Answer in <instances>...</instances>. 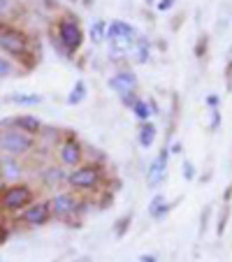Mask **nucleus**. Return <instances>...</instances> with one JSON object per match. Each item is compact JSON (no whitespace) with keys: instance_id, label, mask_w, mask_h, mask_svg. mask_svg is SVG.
<instances>
[{"instance_id":"8","label":"nucleus","mask_w":232,"mask_h":262,"mask_svg":"<svg viewBox=\"0 0 232 262\" xmlns=\"http://www.w3.org/2000/svg\"><path fill=\"white\" fill-rule=\"evenodd\" d=\"M56 156H58V163L65 169H74L84 163V144L79 142L77 135H65L63 139L56 146Z\"/></svg>"},{"instance_id":"32","label":"nucleus","mask_w":232,"mask_h":262,"mask_svg":"<svg viewBox=\"0 0 232 262\" xmlns=\"http://www.w3.org/2000/svg\"><path fill=\"white\" fill-rule=\"evenodd\" d=\"M74 262H91V257H86V255H84V257H79V260H74Z\"/></svg>"},{"instance_id":"26","label":"nucleus","mask_w":232,"mask_h":262,"mask_svg":"<svg viewBox=\"0 0 232 262\" xmlns=\"http://www.w3.org/2000/svg\"><path fill=\"white\" fill-rule=\"evenodd\" d=\"M218 125H221V112L216 109H212V123H209V130H218Z\"/></svg>"},{"instance_id":"19","label":"nucleus","mask_w":232,"mask_h":262,"mask_svg":"<svg viewBox=\"0 0 232 262\" xmlns=\"http://www.w3.org/2000/svg\"><path fill=\"white\" fill-rule=\"evenodd\" d=\"M133 54H135V60H137L139 65H144L149 58H151V45H149L146 37H137V42H135V47H133Z\"/></svg>"},{"instance_id":"11","label":"nucleus","mask_w":232,"mask_h":262,"mask_svg":"<svg viewBox=\"0 0 232 262\" xmlns=\"http://www.w3.org/2000/svg\"><path fill=\"white\" fill-rule=\"evenodd\" d=\"M24 174H26L24 160H21V158H14V156L0 154V179H3V183L24 181Z\"/></svg>"},{"instance_id":"34","label":"nucleus","mask_w":232,"mask_h":262,"mask_svg":"<svg viewBox=\"0 0 232 262\" xmlns=\"http://www.w3.org/2000/svg\"><path fill=\"white\" fill-rule=\"evenodd\" d=\"M0 130H3V125H0Z\"/></svg>"},{"instance_id":"12","label":"nucleus","mask_w":232,"mask_h":262,"mask_svg":"<svg viewBox=\"0 0 232 262\" xmlns=\"http://www.w3.org/2000/svg\"><path fill=\"white\" fill-rule=\"evenodd\" d=\"M68 172L70 169H65L63 165H47L45 169H42L40 179L42 183H45L47 188L56 190V188H63V186H68Z\"/></svg>"},{"instance_id":"9","label":"nucleus","mask_w":232,"mask_h":262,"mask_svg":"<svg viewBox=\"0 0 232 262\" xmlns=\"http://www.w3.org/2000/svg\"><path fill=\"white\" fill-rule=\"evenodd\" d=\"M51 204L49 200H35L30 207H26L21 213H16V221L26 228H42L51 221Z\"/></svg>"},{"instance_id":"16","label":"nucleus","mask_w":232,"mask_h":262,"mask_svg":"<svg viewBox=\"0 0 232 262\" xmlns=\"http://www.w3.org/2000/svg\"><path fill=\"white\" fill-rule=\"evenodd\" d=\"M5 102L16 104V107H37L45 102V95L40 93H10L5 98Z\"/></svg>"},{"instance_id":"28","label":"nucleus","mask_w":232,"mask_h":262,"mask_svg":"<svg viewBox=\"0 0 232 262\" xmlns=\"http://www.w3.org/2000/svg\"><path fill=\"white\" fill-rule=\"evenodd\" d=\"M156 7H158L160 12H167V10H172L174 7V0H158V5Z\"/></svg>"},{"instance_id":"4","label":"nucleus","mask_w":232,"mask_h":262,"mask_svg":"<svg viewBox=\"0 0 232 262\" xmlns=\"http://www.w3.org/2000/svg\"><path fill=\"white\" fill-rule=\"evenodd\" d=\"M35 200H37V193H35L33 183H28V181L5 183V188L0 190V213L16 216L26 207H30Z\"/></svg>"},{"instance_id":"18","label":"nucleus","mask_w":232,"mask_h":262,"mask_svg":"<svg viewBox=\"0 0 232 262\" xmlns=\"http://www.w3.org/2000/svg\"><path fill=\"white\" fill-rule=\"evenodd\" d=\"M86 95H89L86 81H84V79H77V81H74V86H72V91H70V95H68V100H65V102H68L70 107H74V104L84 102Z\"/></svg>"},{"instance_id":"1","label":"nucleus","mask_w":232,"mask_h":262,"mask_svg":"<svg viewBox=\"0 0 232 262\" xmlns=\"http://www.w3.org/2000/svg\"><path fill=\"white\" fill-rule=\"evenodd\" d=\"M0 51L7 58L14 60V63H21L26 70H30L37 63L30 35L24 28L10 24V21H3V19H0Z\"/></svg>"},{"instance_id":"22","label":"nucleus","mask_w":232,"mask_h":262,"mask_svg":"<svg viewBox=\"0 0 232 262\" xmlns=\"http://www.w3.org/2000/svg\"><path fill=\"white\" fill-rule=\"evenodd\" d=\"M16 70H19V65H16L14 60L7 58L5 54H0V81L12 77V74H16Z\"/></svg>"},{"instance_id":"17","label":"nucleus","mask_w":232,"mask_h":262,"mask_svg":"<svg viewBox=\"0 0 232 262\" xmlns=\"http://www.w3.org/2000/svg\"><path fill=\"white\" fill-rule=\"evenodd\" d=\"M170 209H172V204L167 202V198L158 193L151 202H149V216H151L153 221H160V218H165L170 213Z\"/></svg>"},{"instance_id":"5","label":"nucleus","mask_w":232,"mask_h":262,"mask_svg":"<svg viewBox=\"0 0 232 262\" xmlns=\"http://www.w3.org/2000/svg\"><path fill=\"white\" fill-rule=\"evenodd\" d=\"M37 148V137L28 133H21L16 128H3L0 130V154L14 156V158H26L35 154Z\"/></svg>"},{"instance_id":"2","label":"nucleus","mask_w":232,"mask_h":262,"mask_svg":"<svg viewBox=\"0 0 232 262\" xmlns=\"http://www.w3.org/2000/svg\"><path fill=\"white\" fill-rule=\"evenodd\" d=\"M51 45L58 51L60 56L70 58L84 45V28L77 21V16L72 14H63L58 21H56V30L51 33Z\"/></svg>"},{"instance_id":"27","label":"nucleus","mask_w":232,"mask_h":262,"mask_svg":"<svg viewBox=\"0 0 232 262\" xmlns=\"http://www.w3.org/2000/svg\"><path fill=\"white\" fill-rule=\"evenodd\" d=\"M7 237H10V230H7V225L3 221H0V246L7 242Z\"/></svg>"},{"instance_id":"33","label":"nucleus","mask_w":232,"mask_h":262,"mask_svg":"<svg viewBox=\"0 0 232 262\" xmlns=\"http://www.w3.org/2000/svg\"><path fill=\"white\" fill-rule=\"evenodd\" d=\"M3 188H5V183H3V179H0V190H3Z\"/></svg>"},{"instance_id":"20","label":"nucleus","mask_w":232,"mask_h":262,"mask_svg":"<svg viewBox=\"0 0 232 262\" xmlns=\"http://www.w3.org/2000/svg\"><path fill=\"white\" fill-rule=\"evenodd\" d=\"M89 37H91L93 45H102V42L107 40V21L95 19L93 26H91V30H89Z\"/></svg>"},{"instance_id":"7","label":"nucleus","mask_w":232,"mask_h":262,"mask_svg":"<svg viewBox=\"0 0 232 262\" xmlns=\"http://www.w3.org/2000/svg\"><path fill=\"white\" fill-rule=\"evenodd\" d=\"M49 204H51V216L58 218V221H70V218H74L81 211L84 200L74 190H60L54 198H49Z\"/></svg>"},{"instance_id":"29","label":"nucleus","mask_w":232,"mask_h":262,"mask_svg":"<svg viewBox=\"0 0 232 262\" xmlns=\"http://www.w3.org/2000/svg\"><path fill=\"white\" fill-rule=\"evenodd\" d=\"M137 262H158V257H156V255H149V253H144V255L137 257Z\"/></svg>"},{"instance_id":"15","label":"nucleus","mask_w":232,"mask_h":262,"mask_svg":"<svg viewBox=\"0 0 232 262\" xmlns=\"http://www.w3.org/2000/svg\"><path fill=\"white\" fill-rule=\"evenodd\" d=\"M156 137H158V128L153 121H144L137 128V142L142 148H151L156 144Z\"/></svg>"},{"instance_id":"25","label":"nucleus","mask_w":232,"mask_h":262,"mask_svg":"<svg viewBox=\"0 0 232 262\" xmlns=\"http://www.w3.org/2000/svg\"><path fill=\"white\" fill-rule=\"evenodd\" d=\"M181 174H183V179H186V181H193V179H195V165H193L191 160H183Z\"/></svg>"},{"instance_id":"13","label":"nucleus","mask_w":232,"mask_h":262,"mask_svg":"<svg viewBox=\"0 0 232 262\" xmlns=\"http://www.w3.org/2000/svg\"><path fill=\"white\" fill-rule=\"evenodd\" d=\"M5 128H16V130H21V133L33 135V137H40L42 130H45V125H42V121L37 119V116L21 114V116H12V119L7 121Z\"/></svg>"},{"instance_id":"10","label":"nucleus","mask_w":232,"mask_h":262,"mask_svg":"<svg viewBox=\"0 0 232 262\" xmlns=\"http://www.w3.org/2000/svg\"><path fill=\"white\" fill-rule=\"evenodd\" d=\"M170 144H165L163 148H160V154L156 156V158L149 163V172H146V183L149 188H158L160 183L165 181V177H167V163H170Z\"/></svg>"},{"instance_id":"14","label":"nucleus","mask_w":232,"mask_h":262,"mask_svg":"<svg viewBox=\"0 0 232 262\" xmlns=\"http://www.w3.org/2000/svg\"><path fill=\"white\" fill-rule=\"evenodd\" d=\"M107 37H128V40H137L139 35L135 30L133 24L123 19H114L112 24H107Z\"/></svg>"},{"instance_id":"21","label":"nucleus","mask_w":232,"mask_h":262,"mask_svg":"<svg viewBox=\"0 0 232 262\" xmlns=\"http://www.w3.org/2000/svg\"><path fill=\"white\" fill-rule=\"evenodd\" d=\"M130 112H133L135 116H137V121L139 123H144V121H149L151 119V107H149V100H144V98H137L133 102V107H130Z\"/></svg>"},{"instance_id":"3","label":"nucleus","mask_w":232,"mask_h":262,"mask_svg":"<svg viewBox=\"0 0 232 262\" xmlns=\"http://www.w3.org/2000/svg\"><path fill=\"white\" fill-rule=\"evenodd\" d=\"M107 181V172L100 163H81L68 172V188L79 195L98 193Z\"/></svg>"},{"instance_id":"30","label":"nucleus","mask_w":232,"mask_h":262,"mask_svg":"<svg viewBox=\"0 0 232 262\" xmlns=\"http://www.w3.org/2000/svg\"><path fill=\"white\" fill-rule=\"evenodd\" d=\"M170 154H172V156H179V154H181V142H174L172 146H170Z\"/></svg>"},{"instance_id":"23","label":"nucleus","mask_w":232,"mask_h":262,"mask_svg":"<svg viewBox=\"0 0 232 262\" xmlns=\"http://www.w3.org/2000/svg\"><path fill=\"white\" fill-rule=\"evenodd\" d=\"M130 223H133V216H130V213H125V216H121L119 221H116V228H114V234H116V237L121 239L125 232H128Z\"/></svg>"},{"instance_id":"31","label":"nucleus","mask_w":232,"mask_h":262,"mask_svg":"<svg viewBox=\"0 0 232 262\" xmlns=\"http://www.w3.org/2000/svg\"><path fill=\"white\" fill-rule=\"evenodd\" d=\"M207 104H209L212 109H216V107H218V95H209V98H207Z\"/></svg>"},{"instance_id":"24","label":"nucleus","mask_w":232,"mask_h":262,"mask_svg":"<svg viewBox=\"0 0 232 262\" xmlns=\"http://www.w3.org/2000/svg\"><path fill=\"white\" fill-rule=\"evenodd\" d=\"M14 0H0V19L3 21H7V16L14 12Z\"/></svg>"},{"instance_id":"6","label":"nucleus","mask_w":232,"mask_h":262,"mask_svg":"<svg viewBox=\"0 0 232 262\" xmlns=\"http://www.w3.org/2000/svg\"><path fill=\"white\" fill-rule=\"evenodd\" d=\"M107 86L114 91V93L121 98V102L125 107H133V102L137 100V89H139V79L133 70H119L114 72L107 79Z\"/></svg>"}]
</instances>
